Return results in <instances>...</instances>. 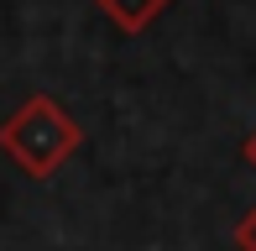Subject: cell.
Segmentation results:
<instances>
[{
	"label": "cell",
	"instance_id": "1",
	"mask_svg": "<svg viewBox=\"0 0 256 251\" xmlns=\"http://www.w3.org/2000/svg\"><path fill=\"white\" fill-rule=\"evenodd\" d=\"M78 146H84V126H78V116L63 105V100H52L48 89L26 94L6 120H0V152H6L26 178H37V184L58 178V168L74 162Z\"/></svg>",
	"mask_w": 256,
	"mask_h": 251
},
{
	"label": "cell",
	"instance_id": "2",
	"mask_svg": "<svg viewBox=\"0 0 256 251\" xmlns=\"http://www.w3.org/2000/svg\"><path fill=\"white\" fill-rule=\"evenodd\" d=\"M168 6H172V0H94V10H100V16H110L126 37H142V32L152 26Z\"/></svg>",
	"mask_w": 256,
	"mask_h": 251
},
{
	"label": "cell",
	"instance_id": "3",
	"mask_svg": "<svg viewBox=\"0 0 256 251\" xmlns=\"http://www.w3.org/2000/svg\"><path fill=\"white\" fill-rule=\"evenodd\" d=\"M230 246H236V251H256V204L230 225Z\"/></svg>",
	"mask_w": 256,
	"mask_h": 251
},
{
	"label": "cell",
	"instance_id": "4",
	"mask_svg": "<svg viewBox=\"0 0 256 251\" xmlns=\"http://www.w3.org/2000/svg\"><path fill=\"white\" fill-rule=\"evenodd\" d=\"M240 162H246L251 173H256V126L246 131V142H240Z\"/></svg>",
	"mask_w": 256,
	"mask_h": 251
}]
</instances>
